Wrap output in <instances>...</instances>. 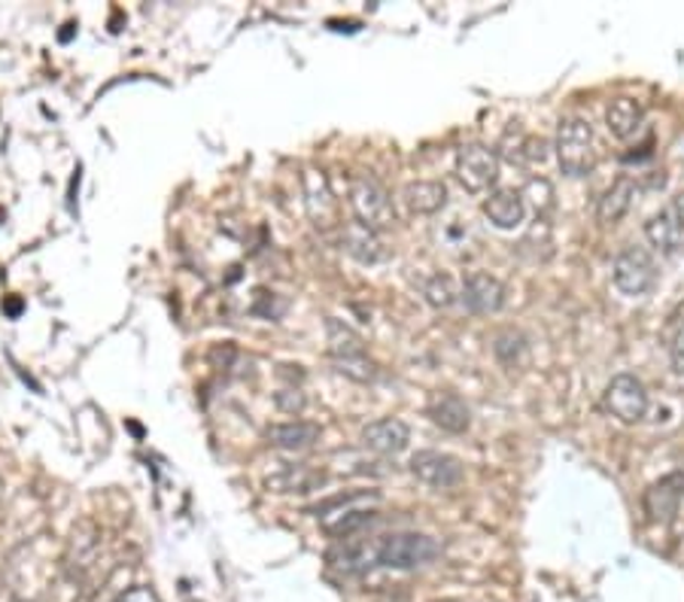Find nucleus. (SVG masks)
Listing matches in <instances>:
<instances>
[{
  "label": "nucleus",
  "mask_w": 684,
  "mask_h": 602,
  "mask_svg": "<svg viewBox=\"0 0 684 602\" xmlns=\"http://www.w3.org/2000/svg\"><path fill=\"white\" fill-rule=\"evenodd\" d=\"M670 210L675 213V220H679V225H682V232H684V192H679V196L672 198Z\"/></svg>",
  "instance_id": "nucleus-29"
},
{
  "label": "nucleus",
  "mask_w": 684,
  "mask_h": 602,
  "mask_svg": "<svg viewBox=\"0 0 684 602\" xmlns=\"http://www.w3.org/2000/svg\"><path fill=\"white\" fill-rule=\"evenodd\" d=\"M484 216H487L490 223L496 225V228H505V232H512L517 225L524 223V216H527V204H524V196L517 192V189H496V192H490V198H484Z\"/></svg>",
  "instance_id": "nucleus-15"
},
{
  "label": "nucleus",
  "mask_w": 684,
  "mask_h": 602,
  "mask_svg": "<svg viewBox=\"0 0 684 602\" xmlns=\"http://www.w3.org/2000/svg\"><path fill=\"white\" fill-rule=\"evenodd\" d=\"M684 499V475L672 471L646 490V514L654 524H670Z\"/></svg>",
  "instance_id": "nucleus-12"
},
{
  "label": "nucleus",
  "mask_w": 684,
  "mask_h": 602,
  "mask_svg": "<svg viewBox=\"0 0 684 602\" xmlns=\"http://www.w3.org/2000/svg\"><path fill=\"white\" fill-rule=\"evenodd\" d=\"M402 201H405V208L411 213L433 216V213L445 210V204H448V186L441 183V180H417V183L405 186Z\"/></svg>",
  "instance_id": "nucleus-19"
},
{
  "label": "nucleus",
  "mask_w": 684,
  "mask_h": 602,
  "mask_svg": "<svg viewBox=\"0 0 684 602\" xmlns=\"http://www.w3.org/2000/svg\"><path fill=\"white\" fill-rule=\"evenodd\" d=\"M274 405L283 411V414H302L304 405H307V399H304L302 390H280V393L274 395Z\"/></svg>",
  "instance_id": "nucleus-26"
},
{
  "label": "nucleus",
  "mask_w": 684,
  "mask_h": 602,
  "mask_svg": "<svg viewBox=\"0 0 684 602\" xmlns=\"http://www.w3.org/2000/svg\"><path fill=\"white\" fill-rule=\"evenodd\" d=\"M113 602H158L156 590L146 588V584H137V588H128L119 593Z\"/></svg>",
  "instance_id": "nucleus-27"
},
{
  "label": "nucleus",
  "mask_w": 684,
  "mask_h": 602,
  "mask_svg": "<svg viewBox=\"0 0 684 602\" xmlns=\"http://www.w3.org/2000/svg\"><path fill=\"white\" fill-rule=\"evenodd\" d=\"M323 481H326V475L311 469V466H287L283 471L271 475V478L265 481V487H268L271 493H311V490H316Z\"/></svg>",
  "instance_id": "nucleus-22"
},
{
  "label": "nucleus",
  "mask_w": 684,
  "mask_h": 602,
  "mask_svg": "<svg viewBox=\"0 0 684 602\" xmlns=\"http://www.w3.org/2000/svg\"><path fill=\"white\" fill-rule=\"evenodd\" d=\"M426 414L433 420L435 426H441L445 433H466L472 426V411L462 402L457 393H433L429 395V405H426Z\"/></svg>",
  "instance_id": "nucleus-14"
},
{
  "label": "nucleus",
  "mask_w": 684,
  "mask_h": 602,
  "mask_svg": "<svg viewBox=\"0 0 684 602\" xmlns=\"http://www.w3.org/2000/svg\"><path fill=\"white\" fill-rule=\"evenodd\" d=\"M557 161L567 177H587L596 168L599 158V146H596V134L587 119L567 116L557 129Z\"/></svg>",
  "instance_id": "nucleus-2"
},
{
  "label": "nucleus",
  "mask_w": 684,
  "mask_h": 602,
  "mask_svg": "<svg viewBox=\"0 0 684 602\" xmlns=\"http://www.w3.org/2000/svg\"><path fill=\"white\" fill-rule=\"evenodd\" d=\"M493 354H496L502 366H517L527 356V338L520 332H514V328H505L493 341Z\"/></svg>",
  "instance_id": "nucleus-23"
},
{
  "label": "nucleus",
  "mask_w": 684,
  "mask_h": 602,
  "mask_svg": "<svg viewBox=\"0 0 684 602\" xmlns=\"http://www.w3.org/2000/svg\"><path fill=\"white\" fill-rule=\"evenodd\" d=\"M7 311H10V314H13V316H19V311H22V301H19V299L7 301Z\"/></svg>",
  "instance_id": "nucleus-30"
},
{
  "label": "nucleus",
  "mask_w": 684,
  "mask_h": 602,
  "mask_svg": "<svg viewBox=\"0 0 684 602\" xmlns=\"http://www.w3.org/2000/svg\"><path fill=\"white\" fill-rule=\"evenodd\" d=\"M326 344H329L332 363H350V359L369 356L362 335L341 320H335V316H326Z\"/></svg>",
  "instance_id": "nucleus-18"
},
{
  "label": "nucleus",
  "mask_w": 684,
  "mask_h": 602,
  "mask_svg": "<svg viewBox=\"0 0 684 602\" xmlns=\"http://www.w3.org/2000/svg\"><path fill=\"white\" fill-rule=\"evenodd\" d=\"M441 554L438 538L426 536V533H386L378 536V566L386 569H421L429 566Z\"/></svg>",
  "instance_id": "nucleus-3"
},
{
  "label": "nucleus",
  "mask_w": 684,
  "mask_h": 602,
  "mask_svg": "<svg viewBox=\"0 0 684 602\" xmlns=\"http://www.w3.org/2000/svg\"><path fill=\"white\" fill-rule=\"evenodd\" d=\"M408 466L417 481H423L426 487H435V490H450V487H457L466 478L462 459L453 457V454H445V450H417Z\"/></svg>",
  "instance_id": "nucleus-9"
},
{
  "label": "nucleus",
  "mask_w": 684,
  "mask_h": 602,
  "mask_svg": "<svg viewBox=\"0 0 684 602\" xmlns=\"http://www.w3.org/2000/svg\"><path fill=\"white\" fill-rule=\"evenodd\" d=\"M13 602H31V600H13Z\"/></svg>",
  "instance_id": "nucleus-33"
},
{
  "label": "nucleus",
  "mask_w": 684,
  "mask_h": 602,
  "mask_svg": "<svg viewBox=\"0 0 684 602\" xmlns=\"http://www.w3.org/2000/svg\"><path fill=\"white\" fill-rule=\"evenodd\" d=\"M457 180H460L469 192H487L490 186H496L500 180V156L484 144H466L457 149Z\"/></svg>",
  "instance_id": "nucleus-7"
},
{
  "label": "nucleus",
  "mask_w": 684,
  "mask_h": 602,
  "mask_svg": "<svg viewBox=\"0 0 684 602\" xmlns=\"http://www.w3.org/2000/svg\"><path fill=\"white\" fill-rule=\"evenodd\" d=\"M603 402L612 411V417H618L620 423L632 426V423H639L648 414L646 383L636 378V375H627V371L615 375V378L608 380Z\"/></svg>",
  "instance_id": "nucleus-8"
},
{
  "label": "nucleus",
  "mask_w": 684,
  "mask_h": 602,
  "mask_svg": "<svg viewBox=\"0 0 684 602\" xmlns=\"http://www.w3.org/2000/svg\"><path fill=\"white\" fill-rule=\"evenodd\" d=\"M304 208L307 216L314 220L316 228H338V201L332 196V186L323 170H304Z\"/></svg>",
  "instance_id": "nucleus-10"
},
{
  "label": "nucleus",
  "mask_w": 684,
  "mask_h": 602,
  "mask_svg": "<svg viewBox=\"0 0 684 602\" xmlns=\"http://www.w3.org/2000/svg\"><path fill=\"white\" fill-rule=\"evenodd\" d=\"M0 497H3V481H0Z\"/></svg>",
  "instance_id": "nucleus-31"
},
{
  "label": "nucleus",
  "mask_w": 684,
  "mask_h": 602,
  "mask_svg": "<svg viewBox=\"0 0 684 602\" xmlns=\"http://www.w3.org/2000/svg\"><path fill=\"white\" fill-rule=\"evenodd\" d=\"M101 545H104V536H101V526L94 524L92 517H82L70 526L61 566H65V576L74 584L86 581V576L92 572L94 564H98V554H101Z\"/></svg>",
  "instance_id": "nucleus-5"
},
{
  "label": "nucleus",
  "mask_w": 684,
  "mask_h": 602,
  "mask_svg": "<svg viewBox=\"0 0 684 602\" xmlns=\"http://www.w3.org/2000/svg\"><path fill=\"white\" fill-rule=\"evenodd\" d=\"M411 442V430L405 420L399 417H381L371 420L369 426L362 430V447H369L371 454H381V457H395L402 454Z\"/></svg>",
  "instance_id": "nucleus-13"
},
{
  "label": "nucleus",
  "mask_w": 684,
  "mask_h": 602,
  "mask_svg": "<svg viewBox=\"0 0 684 602\" xmlns=\"http://www.w3.org/2000/svg\"><path fill=\"white\" fill-rule=\"evenodd\" d=\"M435 602H453V600H435Z\"/></svg>",
  "instance_id": "nucleus-32"
},
{
  "label": "nucleus",
  "mask_w": 684,
  "mask_h": 602,
  "mask_svg": "<svg viewBox=\"0 0 684 602\" xmlns=\"http://www.w3.org/2000/svg\"><path fill=\"white\" fill-rule=\"evenodd\" d=\"M347 201H350L356 223L366 225L371 232H386L390 225H395L393 198L369 174H356L354 180H350Z\"/></svg>",
  "instance_id": "nucleus-4"
},
{
  "label": "nucleus",
  "mask_w": 684,
  "mask_h": 602,
  "mask_svg": "<svg viewBox=\"0 0 684 602\" xmlns=\"http://www.w3.org/2000/svg\"><path fill=\"white\" fill-rule=\"evenodd\" d=\"M670 359H672V371H675V375H682L684 378V326L679 328V335L672 338Z\"/></svg>",
  "instance_id": "nucleus-28"
},
{
  "label": "nucleus",
  "mask_w": 684,
  "mask_h": 602,
  "mask_svg": "<svg viewBox=\"0 0 684 602\" xmlns=\"http://www.w3.org/2000/svg\"><path fill=\"white\" fill-rule=\"evenodd\" d=\"M642 119H646V110H642V104L636 98H615L606 110L608 134L618 137V141H627V137L639 132Z\"/></svg>",
  "instance_id": "nucleus-21"
},
{
  "label": "nucleus",
  "mask_w": 684,
  "mask_h": 602,
  "mask_svg": "<svg viewBox=\"0 0 684 602\" xmlns=\"http://www.w3.org/2000/svg\"><path fill=\"white\" fill-rule=\"evenodd\" d=\"M462 304L472 314H500L505 308V283L487 271H472L462 280Z\"/></svg>",
  "instance_id": "nucleus-11"
},
{
  "label": "nucleus",
  "mask_w": 684,
  "mask_h": 602,
  "mask_svg": "<svg viewBox=\"0 0 684 602\" xmlns=\"http://www.w3.org/2000/svg\"><path fill=\"white\" fill-rule=\"evenodd\" d=\"M423 296H426V301L433 304L435 311H445V308H450L457 301L460 292H457V287H453V280L448 275H433L423 283Z\"/></svg>",
  "instance_id": "nucleus-24"
},
{
  "label": "nucleus",
  "mask_w": 684,
  "mask_h": 602,
  "mask_svg": "<svg viewBox=\"0 0 684 602\" xmlns=\"http://www.w3.org/2000/svg\"><path fill=\"white\" fill-rule=\"evenodd\" d=\"M265 442L280 450H307L319 442V426L307 420H290V423H274L265 430Z\"/></svg>",
  "instance_id": "nucleus-17"
},
{
  "label": "nucleus",
  "mask_w": 684,
  "mask_h": 602,
  "mask_svg": "<svg viewBox=\"0 0 684 602\" xmlns=\"http://www.w3.org/2000/svg\"><path fill=\"white\" fill-rule=\"evenodd\" d=\"M335 371L344 375V378L359 380V383H371V380L378 378V366L371 363L369 356H362V359H350V363H335Z\"/></svg>",
  "instance_id": "nucleus-25"
},
{
  "label": "nucleus",
  "mask_w": 684,
  "mask_h": 602,
  "mask_svg": "<svg viewBox=\"0 0 684 602\" xmlns=\"http://www.w3.org/2000/svg\"><path fill=\"white\" fill-rule=\"evenodd\" d=\"M381 502V493L374 490H354V493H344V497H332L326 502H319L314 509L319 526L329 533L335 542L350 536H362L374 521H378V511L374 505Z\"/></svg>",
  "instance_id": "nucleus-1"
},
{
  "label": "nucleus",
  "mask_w": 684,
  "mask_h": 602,
  "mask_svg": "<svg viewBox=\"0 0 684 602\" xmlns=\"http://www.w3.org/2000/svg\"><path fill=\"white\" fill-rule=\"evenodd\" d=\"M341 249L347 253V256H354L356 263H362V265H378L381 259H386V247H383L381 235L359 223L344 225Z\"/></svg>",
  "instance_id": "nucleus-16"
},
{
  "label": "nucleus",
  "mask_w": 684,
  "mask_h": 602,
  "mask_svg": "<svg viewBox=\"0 0 684 602\" xmlns=\"http://www.w3.org/2000/svg\"><path fill=\"white\" fill-rule=\"evenodd\" d=\"M615 287H618L620 296H630V299H639L646 296L648 289L658 283V265H654V256L648 253L646 247H624L615 259Z\"/></svg>",
  "instance_id": "nucleus-6"
},
{
  "label": "nucleus",
  "mask_w": 684,
  "mask_h": 602,
  "mask_svg": "<svg viewBox=\"0 0 684 602\" xmlns=\"http://www.w3.org/2000/svg\"><path fill=\"white\" fill-rule=\"evenodd\" d=\"M632 198H636V183H632L630 177H618V180L603 192V198H599V204H596V220L603 225L620 223V220L630 213Z\"/></svg>",
  "instance_id": "nucleus-20"
}]
</instances>
